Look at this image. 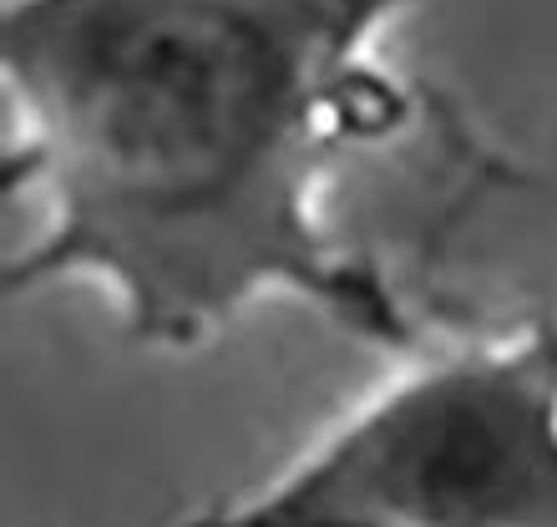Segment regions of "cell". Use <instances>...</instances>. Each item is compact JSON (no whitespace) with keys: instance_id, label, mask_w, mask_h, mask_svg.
<instances>
[{"instance_id":"1","label":"cell","mask_w":557,"mask_h":527,"mask_svg":"<svg viewBox=\"0 0 557 527\" xmlns=\"http://www.w3.org/2000/svg\"><path fill=\"white\" fill-rule=\"evenodd\" d=\"M416 0H5V193L36 208L5 290L97 284L137 351L188 355L264 299L416 355L406 294L324 223L416 97L375 61Z\"/></svg>"},{"instance_id":"2","label":"cell","mask_w":557,"mask_h":527,"mask_svg":"<svg viewBox=\"0 0 557 527\" xmlns=\"http://www.w3.org/2000/svg\"><path fill=\"white\" fill-rule=\"evenodd\" d=\"M198 523L557 527V315L411 355L278 477Z\"/></svg>"}]
</instances>
